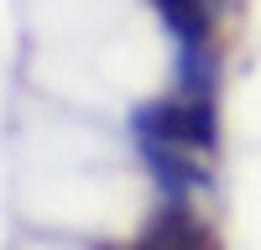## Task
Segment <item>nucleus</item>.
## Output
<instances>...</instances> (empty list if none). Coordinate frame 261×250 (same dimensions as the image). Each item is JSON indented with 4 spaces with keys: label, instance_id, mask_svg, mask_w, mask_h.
Listing matches in <instances>:
<instances>
[{
    "label": "nucleus",
    "instance_id": "obj_1",
    "mask_svg": "<svg viewBox=\"0 0 261 250\" xmlns=\"http://www.w3.org/2000/svg\"><path fill=\"white\" fill-rule=\"evenodd\" d=\"M157 6V16L167 21V32L178 47H193V42H209L214 32V11L204 6V0H151Z\"/></svg>",
    "mask_w": 261,
    "mask_h": 250
},
{
    "label": "nucleus",
    "instance_id": "obj_2",
    "mask_svg": "<svg viewBox=\"0 0 261 250\" xmlns=\"http://www.w3.org/2000/svg\"><path fill=\"white\" fill-rule=\"evenodd\" d=\"M204 6H209V11H214V16H220V6H225V0H204Z\"/></svg>",
    "mask_w": 261,
    "mask_h": 250
}]
</instances>
